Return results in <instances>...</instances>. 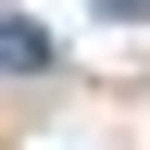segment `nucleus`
<instances>
[{
	"instance_id": "f03ea898",
	"label": "nucleus",
	"mask_w": 150,
	"mask_h": 150,
	"mask_svg": "<svg viewBox=\"0 0 150 150\" xmlns=\"http://www.w3.org/2000/svg\"><path fill=\"white\" fill-rule=\"evenodd\" d=\"M100 13H112V25H150V0H100Z\"/></svg>"
},
{
	"instance_id": "f257e3e1",
	"label": "nucleus",
	"mask_w": 150,
	"mask_h": 150,
	"mask_svg": "<svg viewBox=\"0 0 150 150\" xmlns=\"http://www.w3.org/2000/svg\"><path fill=\"white\" fill-rule=\"evenodd\" d=\"M0 63H13V75H50V38H38V25H13V13H0Z\"/></svg>"
}]
</instances>
